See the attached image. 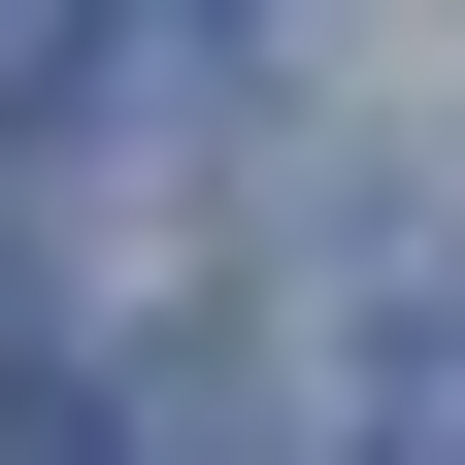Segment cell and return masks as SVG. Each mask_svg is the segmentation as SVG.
Returning <instances> with one entry per match:
<instances>
[{
  "instance_id": "obj_1",
  "label": "cell",
  "mask_w": 465,
  "mask_h": 465,
  "mask_svg": "<svg viewBox=\"0 0 465 465\" xmlns=\"http://www.w3.org/2000/svg\"><path fill=\"white\" fill-rule=\"evenodd\" d=\"M0 465H100V399H0Z\"/></svg>"
}]
</instances>
